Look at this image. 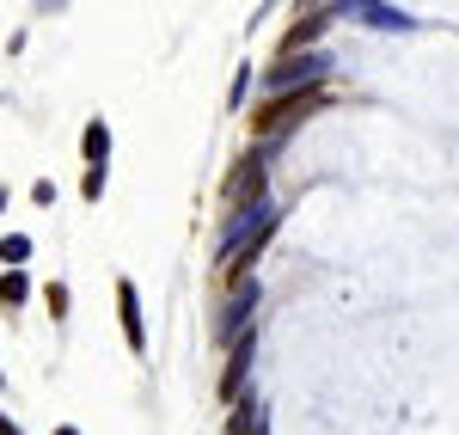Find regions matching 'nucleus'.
Wrapping results in <instances>:
<instances>
[{
  "label": "nucleus",
  "mask_w": 459,
  "mask_h": 435,
  "mask_svg": "<svg viewBox=\"0 0 459 435\" xmlns=\"http://www.w3.org/2000/svg\"><path fill=\"white\" fill-rule=\"evenodd\" d=\"M257 190H264V160H257V153H239V166L227 172V190H221V196H227V215L246 221L251 209H257Z\"/></svg>",
  "instance_id": "nucleus-1"
},
{
  "label": "nucleus",
  "mask_w": 459,
  "mask_h": 435,
  "mask_svg": "<svg viewBox=\"0 0 459 435\" xmlns=\"http://www.w3.org/2000/svg\"><path fill=\"white\" fill-rule=\"evenodd\" d=\"M313 105H325V92H294V99H270V105L251 117V129L257 135H276V129H288V123H300Z\"/></svg>",
  "instance_id": "nucleus-2"
},
{
  "label": "nucleus",
  "mask_w": 459,
  "mask_h": 435,
  "mask_svg": "<svg viewBox=\"0 0 459 435\" xmlns=\"http://www.w3.org/2000/svg\"><path fill=\"white\" fill-rule=\"evenodd\" d=\"M117 319H123V344L142 356V350H147V319H142V294H135L129 276L117 283Z\"/></svg>",
  "instance_id": "nucleus-3"
},
{
  "label": "nucleus",
  "mask_w": 459,
  "mask_h": 435,
  "mask_svg": "<svg viewBox=\"0 0 459 435\" xmlns=\"http://www.w3.org/2000/svg\"><path fill=\"white\" fill-rule=\"evenodd\" d=\"M246 362H251V331L239 337V344H233V350H227V374H221V399H227V405L239 399V380H246Z\"/></svg>",
  "instance_id": "nucleus-4"
},
{
  "label": "nucleus",
  "mask_w": 459,
  "mask_h": 435,
  "mask_svg": "<svg viewBox=\"0 0 459 435\" xmlns=\"http://www.w3.org/2000/svg\"><path fill=\"white\" fill-rule=\"evenodd\" d=\"M80 147H86V172H99V178H105V160H110V129L99 123V117L86 123V135H80Z\"/></svg>",
  "instance_id": "nucleus-5"
},
{
  "label": "nucleus",
  "mask_w": 459,
  "mask_h": 435,
  "mask_svg": "<svg viewBox=\"0 0 459 435\" xmlns=\"http://www.w3.org/2000/svg\"><path fill=\"white\" fill-rule=\"evenodd\" d=\"M307 74H325V56H300V62H282V68H276V86H288V80H307Z\"/></svg>",
  "instance_id": "nucleus-6"
},
{
  "label": "nucleus",
  "mask_w": 459,
  "mask_h": 435,
  "mask_svg": "<svg viewBox=\"0 0 459 435\" xmlns=\"http://www.w3.org/2000/svg\"><path fill=\"white\" fill-rule=\"evenodd\" d=\"M25 257H31V239H25V233H6V239H0V264H6V270H19Z\"/></svg>",
  "instance_id": "nucleus-7"
},
{
  "label": "nucleus",
  "mask_w": 459,
  "mask_h": 435,
  "mask_svg": "<svg viewBox=\"0 0 459 435\" xmlns=\"http://www.w3.org/2000/svg\"><path fill=\"white\" fill-rule=\"evenodd\" d=\"M25 294H31V283H25L19 270H6V276H0V307H19Z\"/></svg>",
  "instance_id": "nucleus-8"
},
{
  "label": "nucleus",
  "mask_w": 459,
  "mask_h": 435,
  "mask_svg": "<svg viewBox=\"0 0 459 435\" xmlns=\"http://www.w3.org/2000/svg\"><path fill=\"white\" fill-rule=\"evenodd\" d=\"M49 313L68 319V283H49Z\"/></svg>",
  "instance_id": "nucleus-9"
},
{
  "label": "nucleus",
  "mask_w": 459,
  "mask_h": 435,
  "mask_svg": "<svg viewBox=\"0 0 459 435\" xmlns=\"http://www.w3.org/2000/svg\"><path fill=\"white\" fill-rule=\"evenodd\" d=\"M80 196H86V203H99V196H105V178H99V172H86V178H80Z\"/></svg>",
  "instance_id": "nucleus-10"
},
{
  "label": "nucleus",
  "mask_w": 459,
  "mask_h": 435,
  "mask_svg": "<svg viewBox=\"0 0 459 435\" xmlns=\"http://www.w3.org/2000/svg\"><path fill=\"white\" fill-rule=\"evenodd\" d=\"M0 435H19V423H13V417H0Z\"/></svg>",
  "instance_id": "nucleus-11"
},
{
  "label": "nucleus",
  "mask_w": 459,
  "mask_h": 435,
  "mask_svg": "<svg viewBox=\"0 0 459 435\" xmlns=\"http://www.w3.org/2000/svg\"><path fill=\"white\" fill-rule=\"evenodd\" d=\"M251 435H264V411H257V417H251Z\"/></svg>",
  "instance_id": "nucleus-12"
},
{
  "label": "nucleus",
  "mask_w": 459,
  "mask_h": 435,
  "mask_svg": "<svg viewBox=\"0 0 459 435\" xmlns=\"http://www.w3.org/2000/svg\"><path fill=\"white\" fill-rule=\"evenodd\" d=\"M56 435H80V430H56Z\"/></svg>",
  "instance_id": "nucleus-13"
},
{
  "label": "nucleus",
  "mask_w": 459,
  "mask_h": 435,
  "mask_svg": "<svg viewBox=\"0 0 459 435\" xmlns=\"http://www.w3.org/2000/svg\"><path fill=\"white\" fill-rule=\"evenodd\" d=\"M0 387H6V374H0Z\"/></svg>",
  "instance_id": "nucleus-14"
}]
</instances>
